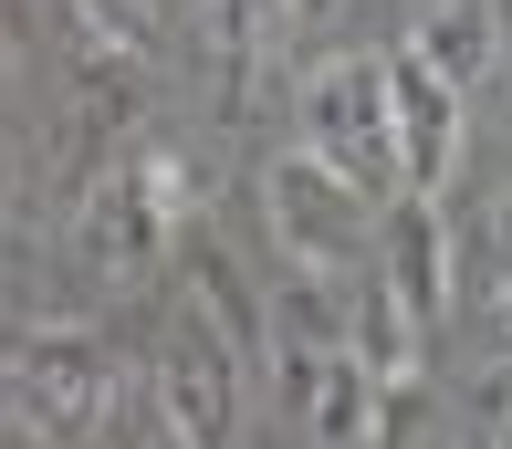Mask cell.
<instances>
[{"instance_id": "obj_7", "label": "cell", "mask_w": 512, "mask_h": 449, "mask_svg": "<svg viewBox=\"0 0 512 449\" xmlns=\"http://www.w3.org/2000/svg\"><path fill=\"white\" fill-rule=\"evenodd\" d=\"M74 241H84V262H95L105 282H136L157 262V251L178 241L168 220H157V199L136 188V168L115 157V168H95V188H84V220H74Z\"/></svg>"}, {"instance_id": "obj_4", "label": "cell", "mask_w": 512, "mask_h": 449, "mask_svg": "<svg viewBox=\"0 0 512 449\" xmlns=\"http://www.w3.org/2000/svg\"><path fill=\"white\" fill-rule=\"evenodd\" d=\"M157 429H168V449H230V429H241V356L189 303L157 335Z\"/></svg>"}, {"instance_id": "obj_5", "label": "cell", "mask_w": 512, "mask_h": 449, "mask_svg": "<svg viewBox=\"0 0 512 449\" xmlns=\"http://www.w3.org/2000/svg\"><path fill=\"white\" fill-rule=\"evenodd\" d=\"M387 63V126H398V199H439L460 178V94L408 53H377Z\"/></svg>"}, {"instance_id": "obj_15", "label": "cell", "mask_w": 512, "mask_h": 449, "mask_svg": "<svg viewBox=\"0 0 512 449\" xmlns=\"http://www.w3.org/2000/svg\"><path fill=\"white\" fill-rule=\"evenodd\" d=\"M84 32L115 42V53H147V42H157V21H147V0H84Z\"/></svg>"}, {"instance_id": "obj_12", "label": "cell", "mask_w": 512, "mask_h": 449, "mask_svg": "<svg viewBox=\"0 0 512 449\" xmlns=\"http://www.w3.org/2000/svg\"><path fill=\"white\" fill-rule=\"evenodd\" d=\"M262 42H272V0H199V53H209V74H220V105L230 115L251 105Z\"/></svg>"}, {"instance_id": "obj_2", "label": "cell", "mask_w": 512, "mask_h": 449, "mask_svg": "<svg viewBox=\"0 0 512 449\" xmlns=\"http://www.w3.org/2000/svg\"><path fill=\"white\" fill-rule=\"evenodd\" d=\"M262 230H272V251H283L293 272H324V282L345 262H377V199L345 188L314 147H293V157L262 168Z\"/></svg>"}, {"instance_id": "obj_3", "label": "cell", "mask_w": 512, "mask_h": 449, "mask_svg": "<svg viewBox=\"0 0 512 449\" xmlns=\"http://www.w3.org/2000/svg\"><path fill=\"white\" fill-rule=\"evenodd\" d=\"M304 147L366 199H398V126H387V63H314L304 84Z\"/></svg>"}, {"instance_id": "obj_10", "label": "cell", "mask_w": 512, "mask_h": 449, "mask_svg": "<svg viewBox=\"0 0 512 449\" xmlns=\"http://www.w3.org/2000/svg\"><path fill=\"white\" fill-rule=\"evenodd\" d=\"M189 314H199L209 335L230 345V356H251V345H262V356H272V324H262V293H251V282H241V262H230L220 241H199V251H189Z\"/></svg>"}, {"instance_id": "obj_8", "label": "cell", "mask_w": 512, "mask_h": 449, "mask_svg": "<svg viewBox=\"0 0 512 449\" xmlns=\"http://www.w3.org/2000/svg\"><path fill=\"white\" fill-rule=\"evenodd\" d=\"M408 53L429 63L450 94H471L502 63V11H492V0H429V11L408 21Z\"/></svg>"}, {"instance_id": "obj_17", "label": "cell", "mask_w": 512, "mask_h": 449, "mask_svg": "<svg viewBox=\"0 0 512 449\" xmlns=\"http://www.w3.org/2000/svg\"><path fill=\"white\" fill-rule=\"evenodd\" d=\"M492 356L512 366V262H502V282H492Z\"/></svg>"}, {"instance_id": "obj_18", "label": "cell", "mask_w": 512, "mask_h": 449, "mask_svg": "<svg viewBox=\"0 0 512 449\" xmlns=\"http://www.w3.org/2000/svg\"><path fill=\"white\" fill-rule=\"evenodd\" d=\"M0 94H11V53H0Z\"/></svg>"}, {"instance_id": "obj_6", "label": "cell", "mask_w": 512, "mask_h": 449, "mask_svg": "<svg viewBox=\"0 0 512 449\" xmlns=\"http://www.w3.org/2000/svg\"><path fill=\"white\" fill-rule=\"evenodd\" d=\"M377 272L408 303L418 335L450 314V220H439V199H387L377 209Z\"/></svg>"}, {"instance_id": "obj_13", "label": "cell", "mask_w": 512, "mask_h": 449, "mask_svg": "<svg viewBox=\"0 0 512 449\" xmlns=\"http://www.w3.org/2000/svg\"><path fill=\"white\" fill-rule=\"evenodd\" d=\"M366 449H439V397H429V376H398V387L377 397V439Z\"/></svg>"}, {"instance_id": "obj_1", "label": "cell", "mask_w": 512, "mask_h": 449, "mask_svg": "<svg viewBox=\"0 0 512 449\" xmlns=\"http://www.w3.org/2000/svg\"><path fill=\"white\" fill-rule=\"evenodd\" d=\"M0 387H11V408L32 418L42 439L84 449L115 429V345L95 324H21V335H0Z\"/></svg>"}, {"instance_id": "obj_11", "label": "cell", "mask_w": 512, "mask_h": 449, "mask_svg": "<svg viewBox=\"0 0 512 449\" xmlns=\"http://www.w3.org/2000/svg\"><path fill=\"white\" fill-rule=\"evenodd\" d=\"M377 397H387V387H377L356 356H324V366H314V387L293 397V418H304L324 449H366V439H377Z\"/></svg>"}, {"instance_id": "obj_9", "label": "cell", "mask_w": 512, "mask_h": 449, "mask_svg": "<svg viewBox=\"0 0 512 449\" xmlns=\"http://www.w3.org/2000/svg\"><path fill=\"white\" fill-rule=\"evenodd\" d=\"M418 324H408V303L387 293V272H356L345 282V356H356L377 387H398V376H418Z\"/></svg>"}, {"instance_id": "obj_14", "label": "cell", "mask_w": 512, "mask_h": 449, "mask_svg": "<svg viewBox=\"0 0 512 449\" xmlns=\"http://www.w3.org/2000/svg\"><path fill=\"white\" fill-rule=\"evenodd\" d=\"M126 168H136V188H147V199H157V220H189V209H199V168H189V157H178V147H136L126 157Z\"/></svg>"}, {"instance_id": "obj_16", "label": "cell", "mask_w": 512, "mask_h": 449, "mask_svg": "<svg viewBox=\"0 0 512 449\" xmlns=\"http://www.w3.org/2000/svg\"><path fill=\"white\" fill-rule=\"evenodd\" d=\"M481 449H512V366H492V397H481Z\"/></svg>"}]
</instances>
